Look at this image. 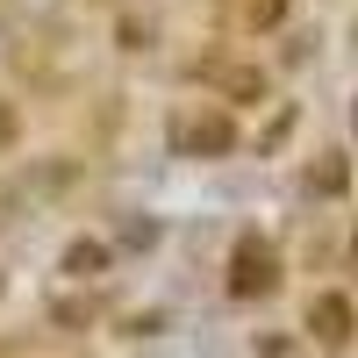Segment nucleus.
<instances>
[{"instance_id":"obj_1","label":"nucleus","mask_w":358,"mask_h":358,"mask_svg":"<svg viewBox=\"0 0 358 358\" xmlns=\"http://www.w3.org/2000/svg\"><path fill=\"white\" fill-rule=\"evenodd\" d=\"M280 280V258L265 251V244H244L236 251V273H229V294H273Z\"/></svg>"},{"instance_id":"obj_2","label":"nucleus","mask_w":358,"mask_h":358,"mask_svg":"<svg viewBox=\"0 0 358 358\" xmlns=\"http://www.w3.org/2000/svg\"><path fill=\"white\" fill-rule=\"evenodd\" d=\"M308 330L322 337V351H344V344H351V308H344V294H315Z\"/></svg>"},{"instance_id":"obj_3","label":"nucleus","mask_w":358,"mask_h":358,"mask_svg":"<svg viewBox=\"0 0 358 358\" xmlns=\"http://www.w3.org/2000/svg\"><path fill=\"white\" fill-rule=\"evenodd\" d=\"M215 86L236 101V108H251V101H265V79L258 72H215Z\"/></svg>"},{"instance_id":"obj_4","label":"nucleus","mask_w":358,"mask_h":358,"mask_svg":"<svg viewBox=\"0 0 358 358\" xmlns=\"http://www.w3.org/2000/svg\"><path fill=\"white\" fill-rule=\"evenodd\" d=\"M101 265H108V251H101V244H72V251H65V273H72V280H94Z\"/></svg>"},{"instance_id":"obj_5","label":"nucleus","mask_w":358,"mask_h":358,"mask_svg":"<svg viewBox=\"0 0 358 358\" xmlns=\"http://www.w3.org/2000/svg\"><path fill=\"white\" fill-rule=\"evenodd\" d=\"M258 358H301V344H294V337H265Z\"/></svg>"}]
</instances>
